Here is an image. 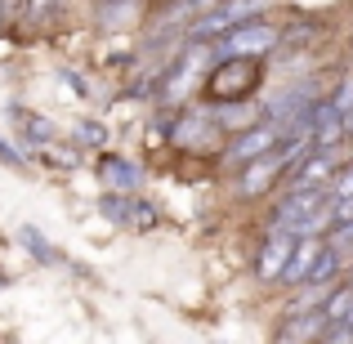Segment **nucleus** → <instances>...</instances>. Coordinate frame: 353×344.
<instances>
[{"instance_id":"11","label":"nucleus","mask_w":353,"mask_h":344,"mask_svg":"<svg viewBox=\"0 0 353 344\" xmlns=\"http://www.w3.org/2000/svg\"><path fill=\"white\" fill-rule=\"evenodd\" d=\"M327 327H331V322H327V313H322V304H318V309L291 313L286 327H277V340H322V331H327Z\"/></svg>"},{"instance_id":"18","label":"nucleus","mask_w":353,"mask_h":344,"mask_svg":"<svg viewBox=\"0 0 353 344\" xmlns=\"http://www.w3.org/2000/svg\"><path fill=\"white\" fill-rule=\"evenodd\" d=\"M0 161H5V165H14V170H23V165H27V156L18 152V148H9L5 139H0Z\"/></svg>"},{"instance_id":"20","label":"nucleus","mask_w":353,"mask_h":344,"mask_svg":"<svg viewBox=\"0 0 353 344\" xmlns=\"http://www.w3.org/2000/svg\"><path fill=\"white\" fill-rule=\"evenodd\" d=\"M5 14H9V5H5V0H0V23H5Z\"/></svg>"},{"instance_id":"21","label":"nucleus","mask_w":353,"mask_h":344,"mask_svg":"<svg viewBox=\"0 0 353 344\" xmlns=\"http://www.w3.org/2000/svg\"><path fill=\"white\" fill-rule=\"evenodd\" d=\"M349 45H353V36H349Z\"/></svg>"},{"instance_id":"17","label":"nucleus","mask_w":353,"mask_h":344,"mask_svg":"<svg viewBox=\"0 0 353 344\" xmlns=\"http://www.w3.org/2000/svg\"><path fill=\"white\" fill-rule=\"evenodd\" d=\"M23 9H27V18H36V23H45V18L59 9V0H23Z\"/></svg>"},{"instance_id":"3","label":"nucleus","mask_w":353,"mask_h":344,"mask_svg":"<svg viewBox=\"0 0 353 344\" xmlns=\"http://www.w3.org/2000/svg\"><path fill=\"white\" fill-rule=\"evenodd\" d=\"M259 14H264V0H215L197 18H188L183 41H219L224 32H233V27H241L246 18H259Z\"/></svg>"},{"instance_id":"19","label":"nucleus","mask_w":353,"mask_h":344,"mask_svg":"<svg viewBox=\"0 0 353 344\" xmlns=\"http://www.w3.org/2000/svg\"><path fill=\"white\" fill-rule=\"evenodd\" d=\"M59 81H63L68 90H77V94H85V81H81V77H77L72 68H63V72H59Z\"/></svg>"},{"instance_id":"12","label":"nucleus","mask_w":353,"mask_h":344,"mask_svg":"<svg viewBox=\"0 0 353 344\" xmlns=\"http://www.w3.org/2000/svg\"><path fill=\"white\" fill-rule=\"evenodd\" d=\"M14 121L23 125V139H27V148H50V143H54V121H45V117H32V112H23V108H14Z\"/></svg>"},{"instance_id":"6","label":"nucleus","mask_w":353,"mask_h":344,"mask_svg":"<svg viewBox=\"0 0 353 344\" xmlns=\"http://www.w3.org/2000/svg\"><path fill=\"white\" fill-rule=\"evenodd\" d=\"M327 201H331V188H286L277 197V206L268 210L264 228H291L295 232L318 206H327Z\"/></svg>"},{"instance_id":"15","label":"nucleus","mask_w":353,"mask_h":344,"mask_svg":"<svg viewBox=\"0 0 353 344\" xmlns=\"http://www.w3.org/2000/svg\"><path fill=\"white\" fill-rule=\"evenodd\" d=\"M331 192H336V197H349L353 192V161H340L336 179H331Z\"/></svg>"},{"instance_id":"1","label":"nucleus","mask_w":353,"mask_h":344,"mask_svg":"<svg viewBox=\"0 0 353 344\" xmlns=\"http://www.w3.org/2000/svg\"><path fill=\"white\" fill-rule=\"evenodd\" d=\"M264 85V59H250V54H224L215 59V68L201 81V94L210 103H246L255 99V90Z\"/></svg>"},{"instance_id":"10","label":"nucleus","mask_w":353,"mask_h":344,"mask_svg":"<svg viewBox=\"0 0 353 344\" xmlns=\"http://www.w3.org/2000/svg\"><path fill=\"white\" fill-rule=\"evenodd\" d=\"M322 250H327V237H300V241H295V250H291V259H286V273H282V282H277V286H286V291L304 286Z\"/></svg>"},{"instance_id":"8","label":"nucleus","mask_w":353,"mask_h":344,"mask_svg":"<svg viewBox=\"0 0 353 344\" xmlns=\"http://www.w3.org/2000/svg\"><path fill=\"white\" fill-rule=\"evenodd\" d=\"M340 161H336V148H313L291 174H286V188H331Z\"/></svg>"},{"instance_id":"7","label":"nucleus","mask_w":353,"mask_h":344,"mask_svg":"<svg viewBox=\"0 0 353 344\" xmlns=\"http://www.w3.org/2000/svg\"><path fill=\"white\" fill-rule=\"evenodd\" d=\"M295 241H300V237H295L291 228H264V241H259V250H255V277L264 286H277V282H282L286 259H291Z\"/></svg>"},{"instance_id":"13","label":"nucleus","mask_w":353,"mask_h":344,"mask_svg":"<svg viewBox=\"0 0 353 344\" xmlns=\"http://www.w3.org/2000/svg\"><path fill=\"white\" fill-rule=\"evenodd\" d=\"M18 246H23L32 259H41V264H63V259L54 255V246H50V241H45V237H41V232H36L32 224H23V228H18Z\"/></svg>"},{"instance_id":"16","label":"nucleus","mask_w":353,"mask_h":344,"mask_svg":"<svg viewBox=\"0 0 353 344\" xmlns=\"http://www.w3.org/2000/svg\"><path fill=\"white\" fill-rule=\"evenodd\" d=\"M77 134L85 139V143H94V148H103V143H108V130H103V125H94V121H77Z\"/></svg>"},{"instance_id":"4","label":"nucleus","mask_w":353,"mask_h":344,"mask_svg":"<svg viewBox=\"0 0 353 344\" xmlns=\"http://www.w3.org/2000/svg\"><path fill=\"white\" fill-rule=\"evenodd\" d=\"M210 45H215L219 59H224V54H250V59H264V54H273L277 45H282V32L259 14V18H246L241 27H233V32H224L219 41H210Z\"/></svg>"},{"instance_id":"5","label":"nucleus","mask_w":353,"mask_h":344,"mask_svg":"<svg viewBox=\"0 0 353 344\" xmlns=\"http://www.w3.org/2000/svg\"><path fill=\"white\" fill-rule=\"evenodd\" d=\"M99 210H103L108 224L134 228V232H148V228L161 224V210H157L152 201H143L139 192H117V188H108L103 201H99Z\"/></svg>"},{"instance_id":"9","label":"nucleus","mask_w":353,"mask_h":344,"mask_svg":"<svg viewBox=\"0 0 353 344\" xmlns=\"http://www.w3.org/2000/svg\"><path fill=\"white\" fill-rule=\"evenodd\" d=\"M99 179H103V188H117V192H139L148 179V170L134 161V156H121V152H108L103 161H99Z\"/></svg>"},{"instance_id":"14","label":"nucleus","mask_w":353,"mask_h":344,"mask_svg":"<svg viewBox=\"0 0 353 344\" xmlns=\"http://www.w3.org/2000/svg\"><path fill=\"white\" fill-rule=\"evenodd\" d=\"M327 103H331V112H336V117H345L349 125H353V72H345V77L336 81V90L327 94Z\"/></svg>"},{"instance_id":"2","label":"nucleus","mask_w":353,"mask_h":344,"mask_svg":"<svg viewBox=\"0 0 353 344\" xmlns=\"http://www.w3.org/2000/svg\"><path fill=\"white\" fill-rule=\"evenodd\" d=\"M286 139H295V134L282 125V121L264 117V121H255V125H246V130H233V139L224 143V152H219V156H224L228 170H241V165H250V161H259V156L277 152Z\"/></svg>"}]
</instances>
